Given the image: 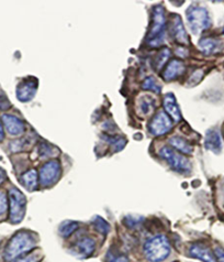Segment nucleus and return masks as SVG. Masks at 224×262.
I'll return each instance as SVG.
<instances>
[{"mask_svg":"<svg viewBox=\"0 0 224 262\" xmlns=\"http://www.w3.org/2000/svg\"><path fill=\"white\" fill-rule=\"evenodd\" d=\"M36 245L32 235L25 231H20L13 236L6 248L5 258L7 260H15L24 252L30 251Z\"/></svg>","mask_w":224,"mask_h":262,"instance_id":"obj_1","label":"nucleus"},{"mask_svg":"<svg viewBox=\"0 0 224 262\" xmlns=\"http://www.w3.org/2000/svg\"><path fill=\"white\" fill-rule=\"evenodd\" d=\"M169 252H171V246H169L167 237L164 235L151 238L146 241L144 246L145 256L152 262H161L165 260Z\"/></svg>","mask_w":224,"mask_h":262,"instance_id":"obj_2","label":"nucleus"},{"mask_svg":"<svg viewBox=\"0 0 224 262\" xmlns=\"http://www.w3.org/2000/svg\"><path fill=\"white\" fill-rule=\"evenodd\" d=\"M186 17L190 30L195 34L201 33L203 30L208 29V28L211 25V20H210L209 12L206 8H203V7H189L186 12Z\"/></svg>","mask_w":224,"mask_h":262,"instance_id":"obj_3","label":"nucleus"},{"mask_svg":"<svg viewBox=\"0 0 224 262\" xmlns=\"http://www.w3.org/2000/svg\"><path fill=\"white\" fill-rule=\"evenodd\" d=\"M165 28V10L163 7L156 6L153 9V23L148 34V43L152 46L158 45L162 42Z\"/></svg>","mask_w":224,"mask_h":262,"instance_id":"obj_4","label":"nucleus"},{"mask_svg":"<svg viewBox=\"0 0 224 262\" xmlns=\"http://www.w3.org/2000/svg\"><path fill=\"white\" fill-rule=\"evenodd\" d=\"M10 201V222L18 224L21 222L25 214V196L17 189H11L9 192Z\"/></svg>","mask_w":224,"mask_h":262,"instance_id":"obj_5","label":"nucleus"},{"mask_svg":"<svg viewBox=\"0 0 224 262\" xmlns=\"http://www.w3.org/2000/svg\"><path fill=\"white\" fill-rule=\"evenodd\" d=\"M159 155L163 159H165V160L168 162V164L171 165L175 171L189 172L190 169H191V165H190L188 159L178 154L177 152H175V151L172 150L171 148H167V147L162 148L159 150Z\"/></svg>","mask_w":224,"mask_h":262,"instance_id":"obj_6","label":"nucleus"},{"mask_svg":"<svg viewBox=\"0 0 224 262\" xmlns=\"http://www.w3.org/2000/svg\"><path fill=\"white\" fill-rule=\"evenodd\" d=\"M148 129L153 136H163L172 129V121L164 112H159L149 123Z\"/></svg>","mask_w":224,"mask_h":262,"instance_id":"obj_7","label":"nucleus"},{"mask_svg":"<svg viewBox=\"0 0 224 262\" xmlns=\"http://www.w3.org/2000/svg\"><path fill=\"white\" fill-rule=\"evenodd\" d=\"M60 173V167L57 161L45 163L40 171V181L44 186H49L55 182Z\"/></svg>","mask_w":224,"mask_h":262,"instance_id":"obj_8","label":"nucleus"},{"mask_svg":"<svg viewBox=\"0 0 224 262\" xmlns=\"http://www.w3.org/2000/svg\"><path fill=\"white\" fill-rule=\"evenodd\" d=\"M38 81L36 78H29L22 82L17 87V97L20 101H30L37 93Z\"/></svg>","mask_w":224,"mask_h":262,"instance_id":"obj_9","label":"nucleus"},{"mask_svg":"<svg viewBox=\"0 0 224 262\" xmlns=\"http://www.w3.org/2000/svg\"><path fill=\"white\" fill-rule=\"evenodd\" d=\"M205 147L212 151L213 153L219 154L222 150V141H221V136L218 130L215 129H210L207 131L206 139H205Z\"/></svg>","mask_w":224,"mask_h":262,"instance_id":"obj_10","label":"nucleus"},{"mask_svg":"<svg viewBox=\"0 0 224 262\" xmlns=\"http://www.w3.org/2000/svg\"><path fill=\"white\" fill-rule=\"evenodd\" d=\"M3 121L7 131L12 136H20L24 133V123L19 118L11 115H4Z\"/></svg>","mask_w":224,"mask_h":262,"instance_id":"obj_11","label":"nucleus"},{"mask_svg":"<svg viewBox=\"0 0 224 262\" xmlns=\"http://www.w3.org/2000/svg\"><path fill=\"white\" fill-rule=\"evenodd\" d=\"M189 254L194 258L202 260L203 262H218L211 250L203 245H194L190 247Z\"/></svg>","mask_w":224,"mask_h":262,"instance_id":"obj_12","label":"nucleus"},{"mask_svg":"<svg viewBox=\"0 0 224 262\" xmlns=\"http://www.w3.org/2000/svg\"><path fill=\"white\" fill-rule=\"evenodd\" d=\"M173 36L177 42L181 44H188L189 39L186 33L184 25H182L181 18L178 15H175L174 22H173Z\"/></svg>","mask_w":224,"mask_h":262,"instance_id":"obj_13","label":"nucleus"},{"mask_svg":"<svg viewBox=\"0 0 224 262\" xmlns=\"http://www.w3.org/2000/svg\"><path fill=\"white\" fill-rule=\"evenodd\" d=\"M164 108L166 112L171 115L172 118L176 121L178 122L181 120V114H180V110L179 107L177 105V102H176V98L173 94H167L164 98Z\"/></svg>","mask_w":224,"mask_h":262,"instance_id":"obj_14","label":"nucleus"},{"mask_svg":"<svg viewBox=\"0 0 224 262\" xmlns=\"http://www.w3.org/2000/svg\"><path fill=\"white\" fill-rule=\"evenodd\" d=\"M199 47H200V50L205 54L211 55V54L218 53L222 50V43L216 39L205 38V39L200 40Z\"/></svg>","mask_w":224,"mask_h":262,"instance_id":"obj_15","label":"nucleus"},{"mask_svg":"<svg viewBox=\"0 0 224 262\" xmlns=\"http://www.w3.org/2000/svg\"><path fill=\"white\" fill-rule=\"evenodd\" d=\"M184 72H185L184 63L178 60H174L169 63L166 71L164 72V78L166 81H173L174 78L178 77L179 75H181Z\"/></svg>","mask_w":224,"mask_h":262,"instance_id":"obj_16","label":"nucleus"},{"mask_svg":"<svg viewBox=\"0 0 224 262\" xmlns=\"http://www.w3.org/2000/svg\"><path fill=\"white\" fill-rule=\"evenodd\" d=\"M76 250L78 254L83 257H88L94 250V241L91 238H84L78 241L76 245Z\"/></svg>","mask_w":224,"mask_h":262,"instance_id":"obj_17","label":"nucleus"},{"mask_svg":"<svg viewBox=\"0 0 224 262\" xmlns=\"http://www.w3.org/2000/svg\"><path fill=\"white\" fill-rule=\"evenodd\" d=\"M169 143H171L175 149H177L178 151H180V152H182V153H185V154H191L193 153L191 146H190V144L186 140L181 139V138H179V137L171 138V139H169Z\"/></svg>","mask_w":224,"mask_h":262,"instance_id":"obj_18","label":"nucleus"},{"mask_svg":"<svg viewBox=\"0 0 224 262\" xmlns=\"http://www.w3.org/2000/svg\"><path fill=\"white\" fill-rule=\"evenodd\" d=\"M22 183L26 189L33 191L38 186V174L36 170H30L22 175Z\"/></svg>","mask_w":224,"mask_h":262,"instance_id":"obj_19","label":"nucleus"},{"mask_svg":"<svg viewBox=\"0 0 224 262\" xmlns=\"http://www.w3.org/2000/svg\"><path fill=\"white\" fill-rule=\"evenodd\" d=\"M142 88L146 89V91H152V92H154L156 94L161 93V89H162L161 85L158 84L157 82L155 81L154 77H147L143 82V84H142Z\"/></svg>","mask_w":224,"mask_h":262,"instance_id":"obj_20","label":"nucleus"},{"mask_svg":"<svg viewBox=\"0 0 224 262\" xmlns=\"http://www.w3.org/2000/svg\"><path fill=\"white\" fill-rule=\"evenodd\" d=\"M77 228H78V224L77 223H75V222H66V223L62 224V226H60L59 232H60V235H62L63 237H69Z\"/></svg>","mask_w":224,"mask_h":262,"instance_id":"obj_21","label":"nucleus"},{"mask_svg":"<svg viewBox=\"0 0 224 262\" xmlns=\"http://www.w3.org/2000/svg\"><path fill=\"white\" fill-rule=\"evenodd\" d=\"M92 223H93L94 227H96V229L98 231H100L101 233H107L108 231H109V225H108L105 220L103 218H100L99 216L93 218Z\"/></svg>","mask_w":224,"mask_h":262,"instance_id":"obj_22","label":"nucleus"},{"mask_svg":"<svg viewBox=\"0 0 224 262\" xmlns=\"http://www.w3.org/2000/svg\"><path fill=\"white\" fill-rule=\"evenodd\" d=\"M169 54H171V52H169L168 49H164L162 50L157 57H156L155 59V65L157 68H161L163 65L165 64V62L167 61V59L169 58Z\"/></svg>","mask_w":224,"mask_h":262,"instance_id":"obj_23","label":"nucleus"},{"mask_svg":"<svg viewBox=\"0 0 224 262\" xmlns=\"http://www.w3.org/2000/svg\"><path fill=\"white\" fill-rule=\"evenodd\" d=\"M154 108V100L151 98H144L142 101V112L144 114H149Z\"/></svg>","mask_w":224,"mask_h":262,"instance_id":"obj_24","label":"nucleus"},{"mask_svg":"<svg viewBox=\"0 0 224 262\" xmlns=\"http://www.w3.org/2000/svg\"><path fill=\"white\" fill-rule=\"evenodd\" d=\"M7 209V196L4 192H0V215L6 212Z\"/></svg>","mask_w":224,"mask_h":262,"instance_id":"obj_25","label":"nucleus"},{"mask_svg":"<svg viewBox=\"0 0 224 262\" xmlns=\"http://www.w3.org/2000/svg\"><path fill=\"white\" fill-rule=\"evenodd\" d=\"M38 260H39V257L37 254H29V256L16 259L15 262H38Z\"/></svg>","mask_w":224,"mask_h":262,"instance_id":"obj_26","label":"nucleus"},{"mask_svg":"<svg viewBox=\"0 0 224 262\" xmlns=\"http://www.w3.org/2000/svg\"><path fill=\"white\" fill-rule=\"evenodd\" d=\"M9 107H10L9 100L7 99V97L4 95V93L0 94V109L5 110V109H8Z\"/></svg>","mask_w":224,"mask_h":262,"instance_id":"obj_27","label":"nucleus"},{"mask_svg":"<svg viewBox=\"0 0 224 262\" xmlns=\"http://www.w3.org/2000/svg\"><path fill=\"white\" fill-rule=\"evenodd\" d=\"M215 256L216 259L219 260V262H224V250L220 247L215 248Z\"/></svg>","mask_w":224,"mask_h":262,"instance_id":"obj_28","label":"nucleus"},{"mask_svg":"<svg viewBox=\"0 0 224 262\" xmlns=\"http://www.w3.org/2000/svg\"><path fill=\"white\" fill-rule=\"evenodd\" d=\"M52 147L51 146H46V147H42L41 148V154H42V156H50L51 153H52Z\"/></svg>","mask_w":224,"mask_h":262,"instance_id":"obj_29","label":"nucleus"},{"mask_svg":"<svg viewBox=\"0 0 224 262\" xmlns=\"http://www.w3.org/2000/svg\"><path fill=\"white\" fill-rule=\"evenodd\" d=\"M109 262H129L127 258L124 256H118V257H112V259Z\"/></svg>","mask_w":224,"mask_h":262,"instance_id":"obj_30","label":"nucleus"},{"mask_svg":"<svg viewBox=\"0 0 224 262\" xmlns=\"http://www.w3.org/2000/svg\"><path fill=\"white\" fill-rule=\"evenodd\" d=\"M5 138V133H4V128H3V123L0 121V142L4 140Z\"/></svg>","mask_w":224,"mask_h":262,"instance_id":"obj_31","label":"nucleus"},{"mask_svg":"<svg viewBox=\"0 0 224 262\" xmlns=\"http://www.w3.org/2000/svg\"><path fill=\"white\" fill-rule=\"evenodd\" d=\"M6 180V173L3 169H0V184Z\"/></svg>","mask_w":224,"mask_h":262,"instance_id":"obj_32","label":"nucleus"},{"mask_svg":"<svg viewBox=\"0 0 224 262\" xmlns=\"http://www.w3.org/2000/svg\"><path fill=\"white\" fill-rule=\"evenodd\" d=\"M223 33H224V30H223Z\"/></svg>","mask_w":224,"mask_h":262,"instance_id":"obj_33","label":"nucleus"}]
</instances>
